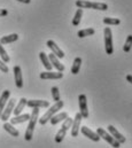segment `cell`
I'll return each instance as SVG.
<instances>
[{
	"mask_svg": "<svg viewBox=\"0 0 132 148\" xmlns=\"http://www.w3.org/2000/svg\"><path fill=\"white\" fill-rule=\"evenodd\" d=\"M17 1H20L22 3H30L31 2V0H17Z\"/></svg>",
	"mask_w": 132,
	"mask_h": 148,
	"instance_id": "obj_35",
	"label": "cell"
},
{
	"mask_svg": "<svg viewBox=\"0 0 132 148\" xmlns=\"http://www.w3.org/2000/svg\"><path fill=\"white\" fill-rule=\"evenodd\" d=\"M132 48V35H129L126 40H125V44H124V47H123V51L125 53H129Z\"/></svg>",
	"mask_w": 132,
	"mask_h": 148,
	"instance_id": "obj_29",
	"label": "cell"
},
{
	"mask_svg": "<svg viewBox=\"0 0 132 148\" xmlns=\"http://www.w3.org/2000/svg\"><path fill=\"white\" fill-rule=\"evenodd\" d=\"M46 45H47V47L52 51V53L53 54H55L59 59H63L65 58V53H63V51L55 44V41H53V40H47V42H46Z\"/></svg>",
	"mask_w": 132,
	"mask_h": 148,
	"instance_id": "obj_9",
	"label": "cell"
},
{
	"mask_svg": "<svg viewBox=\"0 0 132 148\" xmlns=\"http://www.w3.org/2000/svg\"><path fill=\"white\" fill-rule=\"evenodd\" d=\"M2 127H3V130H5L6 132H8L12 137H19V136H20V132L13 126L12 123H6V122H5V124H3Z\"/></svg>",
	"mask_w": 132,
	"mask_h": 148,
	"instance_id": "obj_20",
	"label": "cell"
},
{
	"mask_svg": "<svg viewBox=\"0 0 132 148\" xmlns=\"http://www.w3.org/2000/svg\"><path fill=\"white\" fill-rule=\"evenodd\" d=\"M27 106L30 108H48L50 102L46 100H28Z\"/></svg>",
	"mask_w": 132,
	"mask_h": 148,
	"instance_id": "obj_12",
	"label": "cell"
},
{
	"mask_svg": "<svg viewBox=\"0 0 132 148\" xmlns=\"http://www.w3.org/2000/svg\"><path fill=\"white\" fill-rule=\"evenodd\" d=\"M107 129H108V132H109L121 145H122V144H125V137H124L122 133H120V132L116 130V127H114L113 125H109Z\"/></svg>",
	"mask_w": 132,
	"mask_h": 148,
	"instance_id": "obj_15",
	"label": "cell"
},
{
	"mask_svg": "<svg viewBox=\"0 0 132 148\" xmlns=\"http://www.w3.org/2000/svg\"><path fill=\"white\" fill-rule=\"evenodd\" d=\"M71 124H72V118H70V117L68 116L66 119L63 121V124H62V126H61V127L66 129L67 131H68V130L71 127Z\"/></svg>",
	"mask_w": 132,
	"mask_h": 148,
	"instance_id": "obj_31",
	"label": "cell"
},
{
	"mask_svg": "<svg viewBox=\"0 0 132 148\" xmlns=\"http://www.w3.org/2000/svg\"><path fill=\"white\" fill-rule=\"evenodd\" d=\"M19 39V35L17 34H12V35H8V36H3V37L0 38V42L2 45H6V44H10V42H14Z\"/></svg>",
	"mask_w": 132,
	"mask_h": 148,
	"instance_id": "obj_22",
	"label": "cell"
},
{
	"mask_svg": "<svg viewBox=\"0 0 132 148\" xmlns=\"http://www.w3.org/2000/svg\"><path fill=\"white\" fill-rule=\"evenodd\" d=\"M51 92H52L53 100H54L55 102L59 101V100H61V99H60V92H59V88H58L56 86H53V87L51 88Z\"/></svg>",
	"mask_w": 132,
	"mask_h": 148,
	"instance_id": "obj_30",
	"label": "cell"
},
{
	"mask_svg": "<svg viewBox=\"0 0 132 148\" xmlns=\"http://www.w3.org/2000/svg\"><path fill=\"white\" fill-rule=\"evenodd\" d=\"M97 133L99 134V137H100V139H103L104 141H107L109 145H111L113 147H115V148H118L120 146H121V144L110 134V133H108L106 130H103L102 127H98L97 129Z\"/></svg>",
	"mask_w": 132,
	"mask_h": 148,
	"instance_id": "obj_5",
	"label": "cell"
},
{
	"mask_svg": "<svg viewBox=\"0 0 132 148\" xmlns=\"http://www.w3.org/2000/svg\"><path fill=\"white\" fill-rule=\"evenodd\" d=\"M27 101H28V100H27L25 98H21V99H20L17 106H15V108H14V110H13L15 116H16V115H20V114L22 112V110L24 109V107L27 106Z\"/></svg>",
	"mask_w": 132,
	"mask_h": 148,
	"instance_id": "obj_21",
	"label": "cell"
},
{
	"mask_svg": "<svg viewBox=\"0 0 132 148\" xmlns=\"http://www.w3.org/2000/svg\"><path fill=\"white\" fill-rule=\"evenodd\" d=\"M76 6L78 8H90V9H97V10H107L108 5L104 2H93V1H87V0H77Z\"/></svg>",
	"mask_w": 132,
	"mask_h": 148,
	"instance_id": "obj_3",
	"label": "cell"
},
{
	"mask_svg": "<svg viewBox=\"0 0 132 148\" xmlns=\"http://www.w3.org/2000/svg\"><path fill=\"white\" fill-rule=\"evenodd\" d=\"M48 59H50V61H51V63H52V66L58 70V71H61V73H63L65 71V69H66V67L60 62V60H59V58L55 55V54H53V53H51L50 55H48Z\"/></svg>",
	"mask_w": 132,
	"mask_h": 148,
	"instance_id": "obj_13",
	"label": "cell"
},
{
	"mask_svg": "<svg viewBox=\"0 0 132 148\" xmlns=\"http://www.w3.org/2000/svg\"><path fill=\"white\" fill-rule=\"evenodd\" d=\"M80 132H82L85 137H87L89 139H91V140L94 141V143H98V141L100 140L99 134H98L97 132L92 131L91 129H89L87 126H82V127H80Z\"/></svg>",
	"mask_w": 132,
	"mask_h": 148,
	"instance_id": "obj_10",
	"label": "cell"
},
{
	"mask_svg": "<svg viewBox=\"0 0 132 148\" xmlns=\"http://www.w3.org/2000/svg\"><path fill=\"white\" fill-rule=\"evenodd\" d=\"M7 15H8V10L7 9H3V8H0V17L7 16Z\"/></svg>",
	"mask_w": 132,
	"mask_h": 148,
	"instance_id": "obj_33",
	"label": "cell"
},
{
	"mask_svg": "<svg viewBox=\"0 0 132 148\" xmlns=\"http://www.w3.org/2000/svg\"><path fill=\"white\" fill-rule=\"evenodd\" d=\"M38 117H39V108H32V112H31L30 118H29V124H28V127H27V131L24 134V139L27 141H30L32 139L33 130H34L36 124L38 122Z\"/></svg>",
	"mask_w": 132,
	"mask_h": 148,
	"instance_id": "obj_1",
	"label": "cell"
},
{
	"mask_svg": "<svg viewBox=\"0 0 132 148\" xmlns=\"http://www.w3.org/2000/svg\"><path fill=\"white\" fill-rule=\"evenodd\" d=\"M14 78H15V84L17 88H22L23 87V77H22V70L20 66H15L14 67Z\"/></svg>",
	"mask_w": 132,
	"mask_h": 148,
	"instance_id": "obj_11",
	"label": "cell"
},
{
	"mask_svg": "<svg viewBox=\"0 0 132 148\" xmlns=\"http://www.w3.org/2000/svg\"><path fill=\"white\" fill-rule=\"evenodd\" d=\"M9 95H10V91L5 90L2 92V94H1V97H0V116H1L2 110L5 109V106H6V103H7L8 99H9Z\"/></svg>",
	"mask_w": 132,
	"mask_h": 148,
	"instance_id": "obj_19",
	"label": "cell"
},
{
	"mask_svg": "<svg viewBox=\"0 0 132 148\" xmlns=\"http://www.w3.org/2000/svg\"><path fill=\"white\" fill-rule=\"evenodd\" d=\"M0 71H2V73H5V74H7V73L9 71L8 67L6 66V63H5L2 60H0Z\"/></svg>",
	"mask_w": 132,
	"mask_h": 148,
	"instance_id": "obj_32",
	"label": "cell"
},
{
	"mask_svg": "<svg viewBox=\"0 0 132 148\" xmlns=\"http://www.w3.org/2000/svg\"><path fill=\"white\" fill-rule=\"evenodd\" d=\"M68 116H69V115H68V112L62 111V112H60V114H55V115H53V116L51 117L50 122H51V124H52V125H56L58 123H60V122L65 121Z\"/></svg>",
	"mask_w": 132,
	"mask_h": 148,
	"instance_id": "obj_16",
	"label": "cell"
},
{
	"mask_svg": "<svg viewBox=\"0 0 132 148\" xmlns=\"http://www.w3.org/2000/svg\"><path fill=\"white\" fill-rule=\"evenodd\" d=\"M0 58H1V60H2L5 63H8V62L10 61V58H9V55L7 54L6 49L2 47V44H1V42H0Z\"/></svg>",
	"mask_w": 132,
	"mask_h": 148,
	"instance_id": "obj_28",
	"label": "cell"
},
{
	"mask_svg": "<svg viewBox=\"0 0 132 148\" xmlns=\"http://www.w3.org/2000/svg\"><path fill=\"white\" fill-rule=\"evenodd\" d=\"M104 35V51L108 55H111L114 53V45H113V34L111 29L109 27H106L103 30Z\"/></svg>",
	"mask_w": 132,
	"mask_h": 148,
	"instance_id": "obj_4",
	"label": "cell"
},
{
	"mask_svg": "<svg viewBox=\"0 0 132 148\" xmlns=\"http://www.w3.org/2000/svg\"><path fill=\"white\" fill-rule=\"evenodd\" d=\"M126 80H128L130 84H132V75H128V76H126Z\"/></svg>",
	"mask_w": 132,
	"mask_h": 148,
	"instance_id": "obj_34",
	"label": "cell"
},
{
	"mask_svg": "<svg viewBox=\"0 0 132 148\" xmlns=\"http://www.w3.org/2000/svg\"><path fill=\"white\" fill-rule=\"evenodd\" d=\"M80 66H82V59L80 58H76L74 60V63H72V67H71V74L77 75L79 73V69H80Z\"/></svg>",
	"mask_w": 132,
	"mask_h": 148,
	"instance_id": "obj_24",
	"label": "cell"
},
{
	"mask_svg": "<svg viewBox=\"0 0 132 148\" xmlns=\"http://www.w3.org/2000/svg\"><path fill=\"white\" fill-rule=\"evenodd\" d=\"M63 101L62 100H59V101H56L52 107H50V109L46 111L40 118H38L39 119V124H41V125H45L50 119H51V117L53 116V115H55L58 111L60 110L62 107H63Z\"/></svg>",
	"mask_w": 132,
	"mask_h": 148,
	"instance_id": "obj_2",
	"label": "cell"
},
{
	"mask_svg": "<svg viewBox=\"0 0 132 148\" xmlns=\"http://www.w3.org/2000/svg\"><path fill=\"white\" fill-rule=\"evenodd\" d=\"M15 105H16V100L15 99H8V101H7L6 106H5V109L1 112L0 119H2L3 122L8 121L10 115H12V112L14 110V108H15Z\"/></svg>",
	"mask_w": 132,
	"mask_h": 148,
	"instance_id": "obj_6",
	"label": "cell"
},
{
	"mask_svg": "<svg viewBox=\"0 0 132 148\" xmlns=\"http://www.w3.org/2000/svg\"><path fill=\"white\" fill-rule=\"evenodd\" d=\"M66 134H67V130L66 129H63V127H61V129L58 131L56 136H55V143H58V144L62 143V140L65 139Z\"/></svg>",
	"mask_w": 132,
	"mask_h": 148,
	"instance_id": "obj_27",
	"label": "cell"
},
{
	"mask_svg": "<svg viewBox=\"0 0 132 148\" xmlns=\"http://www.w3.org/2000/svg\"><path fill=\"white\" fill-rule=\"evenodd\" d=\"M39 77L41 79H61L63 77V74L61 71H52V70H47V71H44L39 75Z\"/></svg>",
	"mask_w": 132,
	"mask_h": 148,
	"instance_id": "obj_14",
	"label": "cell"
},
{
	"mask_svg": "<svg viewBox=\"0 0 132 148\" xmlns=\"http://www.w3.org/2000/svg\"><path fill=\"white\" fill-rule=\"evenodd\" d=\"M103 23L107 24V25H118L121 23V20L116 18V17H104Z\"/></svg>",
	"mask_w": 132,
	"mask_h": 148,
	"instance_id": "obj_26",
	"label": "cell"
},
{
	"mask_svg": "<svg viewBox=\"0 0 132 148\" xmlns=\"http://www.w3.org/2000/svg\"><path fill=\"white\" fill-rule=\"evenodd\" d=\"M78 103H79V112L83 118H89V109H87V99L85 94H80L78 97Z\"/></svg>",
	"mask_w": 132,
	"mask_h": 148,
	"instance_id": "obj_7",
	"label": "cell"
},
{
	"mask_svg": "<svg viewBox=\"0 0 132 148\" xmlns=\"http://www.w3.org/2000/svg\"><path fill=\"white\" fill-rule=\"evenodd\" d=\"M94 34H96V30L93 28H87V29L79 30L77 32V36L79 38H85V37H89V36H93Z\"/></svg>",
	"mask_w": 132,
	"mask_h": 148,
	"instance_id": "obj_23",
	"label": "cell"
},
{
	"mask_svg": "<svg viewBox=\"0 0 132 148\" xmlns=\"http://www.w3.org/2000/svg\"><path fill=\"white\" fill-rule=\"evenodd\" d=\"M29 118H30V115L29 114H23V115H16V116H14L13 118H10V123L13 124V125H15V124H21V123H24V122H27V121H29Z\"/></svg>",
	"mask_w": 132,
	"mask_h": 148,
	"instance_id": "obj_17",
	"label": "cell"
},
{
	"mask_svg": "<svg viewBox=\"0 0 132 148\" xmlns=\"http://www.w3.org/2000/svg\"><path fill=\"white\" fill-rule=\"evenodd\" d=\"M82 115L80 112H77L75 118L72 119V124H71V136L72 137H77L79 134V127H80V123H82Z\"/></svg>",
	"mask_w": 132,
	"mask_h": 148,
	"instance_id": "obj_8",
	"label": "cell"
},
{
	"mask_svg": "<svg viewBox=\"0 0 132 148\" xmlns=\"http://www.w3.org/2000/svg\"><path fill=\"white\" fill-rule=\"evenodd\" d=\"M39 59H40V61H41V63H43V66L45 67L46 70H52L53 66H52V63H51L48 56L46 55V53L40 52V53H39Z\"/></svg>",
	"mask_w": 132,
	"mask_h": 148,
	"instance_id": "obj_18",
	"label": "cell"
},
{
	"mask_svg": "<svg viewBox=\"0 0 132 148\" xmlns=\"http://www.w3.org/2000/svg\"><path fill=\"white\" fill-rule=\"evenodd\" d=\"M82 16H83V8H78L76 10V14L72 18V25L74 27H77L79 23H80V20H82Z\"/></svg>",
	"mask_w": 132,
	"mask_h": 148,
	"instance_id": "obj_25",
	"label": "cell"
}]
</instances>
